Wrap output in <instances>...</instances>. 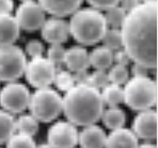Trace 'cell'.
<instances>
[{
	"label": "cell",
	"mask_w": 158,
	"mask_h": 148,
	"mask_svg": "<svg viewBox=\"0 0 158 148\" xmlns=\"http://www.w3.org/2000/svg\"><path fill=\"white\" fill-rule=\"evenodd\" d=\"M157 2H141L129 11L120 28L123 49L131 61L148 69L157 67Z\"/></svg>",
	"instance_id": "6da1fadb"
},
{
	"label": "cell",
	"mask_w": 158,
	"mask_h": 148,
	"mask_svg": "<svg viewBox=\"0 0 158 148\" xmlns=\"http://www.w3.org/2000/svg\"><path fill=\"white\" fill-rule=\"evenodd\" d=\"M101 92L89 84H75L62 97V112L75 126H89L101 119L104 112Z\"/></svg>",
	"instance_id": "7a4b0ae2"
},
{
	"label": "cell",
	"mask_w": 158,
	"mask_h": 148,
	"mask_svg": "<svg viewBox=\"0 0 158 148\" xmlns=\"http://www.w3.org/2000/svg\"><path fill=\"white\" fill-rule=\"evenodd\" d=\"M69 34L77 43L90 46L101 42L107 29L104 14L94 8L78 9L69 22Z\"/></svg>",
	"instance_id": "3957f363"
},
{
	"label": "cell",
	"mask_w": 158,
	"mask_h": 148,
	"mask_svg": "<svg viewBox=\"0 0 158 148\" xmlns=\"http://www.w3.org/2000/svg\"><path fill=\"white\" fill-rule=\"evenodd\" d=\"M123 92L124 102L131 110L140 112L153 109L157 103V83L148 76L129 78Z\"/></svg>",
	"instance_id": "277c9868"
},
{
	"label": "cell",
	"mask_w": 158,
	"mask_h": 148,
	"mask_svg": "<svg viewBox=\"0 0 158 148\" xmlns=\"http://www.w3.org/2000/svg\"><path fill=\"white\" fill-rule=\"evenodd\" d=\"M30 114L38 122H50L62 113V97L52 87H42L30 96Z\"/></svg>",
	"instance_id": "5b68a950"
},
{
	"label": "cell",
	"mask_w": 158,
	"mask_h": 148,
	"mask_svg": "<svg viewBox=\"0 0 158 148\" xmlns=\"http://www.w3.org/2000/svg\"><path fill=\"white\" fill-rule=\"evenodd\" d=\"M27 58L16 45L0 46V81L14 82L25 73Z\"/></svg>",
	"instance_id": "8992f818"
},
{
	"label": "cell",
	"mask_w": 158,
	"mask_h": 148,
	"mask_svg": "<svg viewBox=\"0 0 158 148\" xmlns=\"http://www.w3.org/2000/svg\"><path fill=\"white\" fill-rule=\"evenodd\" d=\"M30 96L31 94L25 84L16 81L9 82L0 91V106L2 110L11 114L23 113L28 109Z\"/></svg>",
	"instance_id": "52a82bcc"
},
{
	"label": "cell",
	"mask_w": 158,
	"mask_h": 148,
	"mask_svg": "<svg viewBox=\"0 0 158 148\" xmlns=\"http://www.w3.org/2000/svg\"><path fill=\"white\" fill-rule=\"evenodd\" d=\"M56 73L57 67L52 62L47 58L40 57L27 62L24 74L30 85L35 89H42L52 84Z\"/></svg>",
	"instance_id": "ba28073f"
},
{
	"label": "cell",
	"mask_w": 158,
	"mask_h": 148,
	"mask_svg": "<svg viewBox=\"0 0 158 148\" xmlns=\"http://www.w3.org/2000/svg\"><path fill=\"white\" fill-rule=\"evenodd\" d=\"M15 19L20 29L33 32L41 29L45 22V12L36 1L22 2L15 13Z\"/></svg>",
	"instance_id": "9c48e42d"
},
{
	"label": "cell",
	"mask_w": 158,
	"mask_h": 148,
	"mask_svg": "<svg viewBox=\"0 0 158 148\" xmlns=\"http://www.w3.org/2000/svg\"><path fill=\"white\" fill-rule=\"evenodd\" d=\"M78 130L69 122L60 121L52 125L47 132V141L52 148H75L78 144Z\"/></svg>",
	"instance_id": "30bf717a"
},
{
	"label": "cell",
	"mask_w": 158,
	"mask_h": 148,
	"mask_svg": "<svg viewBox=\"0 0 158 148\" xmlns=\"http://www.w3.org/2000/svg\"><path fill=\"white\" fill-rule=\"evenodd\" d=\"M132 132L138 138L151 141L156 140L158 133V115L153 109L140 111L132 122Z\"/></svg>",
	"instance_id": "8fae6325"
},
{
	"label": "cell",
	"mask_w": 158,
	"mask_h": 148,
	"mask_svg": "<svg viewBox=\"0 0 158 148\" xmlns=\"http://www.w3.org/2000/svg\"><path fill=\"white\" fill-rule=\"evenodd\" d=\"M44 41L50 45H62L69 36V22L59 17H52L45 20L41 28Z\"/></svg>",
	"instance_id": "7c38bea8"
},
{
	"label": "cell",
	"mask_w": 158,
	"mask_h": 148,
	"mask_svg": "<svg viewBox=\"0 0 158 148\" xmlns=\"http://www.w3.org/2000/svg\"><path fill=\"white\" fill-rule=\"evenodd\" d=\"M83 0H39V4L44 12L52 15L53 17H65L72 15L79 9Z\"/></svg>",
	"instance_id": "4fadbf2b"
},
{
	"label": "cell",
	"mask_w": 158,
	"mask_h": 148,
	"mask_svg": "<svg viewBox=\"0 0 158 148\" xmlns=\"http://www.w3.org/2000/svg\"><path fill=\"white\" fill-rule=\"evenodd\" d=\"M106 138L103 128L95 124L89 125L78 133V144L81 148H105Z\"/></svg>",
	"instance_id": "5bb4252c"
},
{
	"label": "cell",
	"mask_w": 158,
	"mask_h": 148,
	"mask_svg": "<svg viewBox=\"0 0 158 148\" xmlns=\"http://www.w3.org/2000/svg\"><path fill=\"white\" fill-rule=\"evenodd\" d=\"M139 138L131 129L120 128L110 131L106 138L105 148H138Z\"/></svg>",
	"instance_id": "9a60e30c"
},
{
	"label": "cell",
	"mask_w": 158,
	"mask_h": 148,
	"mask_svg": "<svg viewBox=\"0 0 158 148\" xmlns=\"http://www.w3.org/2000/svg\"><path fill=\"white\" fill-rule=\"evenodd\" d=\"M64 64L67 69L73 73L87 70L90 66L89 52L82 46H73L66 49Z\"/></svg>",
	"instance_id": "2e32d148"
},
{
	"label": "cell",
	"mask_w": 158,
	"mask_h": 148,
	"mask_svg": "<svg viewBox=\"0 0 158 148\" xmlns=\"http://www.w3.org/2000/svg\"><path fill=\"white\" fill-rule=\"evenodd\" d=\"M20 28L11 14L0 15V46L13 45L19 36Z\"/></svg>",
	"instance_id": "e0dca14e"
},
{
	"label": "cell",
	"mask_w": 158,
	"mask_h": 148,
	"mask_svg": "<svg viewBox=\"0 0 158 148\" xmlns=\"http://www.w3.org/2000/svg\"><path fill=\"white\" fill-rule=\"evenodd\" d=\"M89 61L95 70H107L113 64V51L104 46H99L89 54Z\"/></svg>",
	"instance_id": "ac0fdd59"
},
{
	"label": "cell",
	"mask_w": 158,
	"mask_h": 148,
	"mask_svg": "<svg viewBox=\"0 0 158 148\" xmlns=\"http://www.w3.org/2000/svg\"><path fill=\"white\" fill-rule=\"evenodd\" d=\"M101 119L106 128L112 131L124 127L126 122V114L121 108L110 107L107 110H104Z\"/></svg>",
	"instance_id": "d6986e66"
},
{
	"label": "cell",
	"mask_w": 158,
	"mask_h": 148,
	"mask_svg": "<svg viewBox=\"0 0 158 148\" xmlns=\"http://www.w3.org/2000/svg\"><path fill=\"white\" fill-rule=\"evenodd\" d=\"M101 96L104 105L110 107H118L124 102V92L121 85L108 83L104 89H102Z\"/></svg>",
	"instance_id": "ffe728a7"
},
{
	"label": "cell",
	"mask_w": 158,
	"mask_h": 148,
	"mask_svg": "<svg viewBox=\"0 0 158 148\" xmlns=\"http://www.w3.org/2000/svg\"><path fill=\"white\" fill-rule=\"evenodd\" d=\"M15 131L33 138L39 131V122L31 114H23L15 119Z\"/></svg>",
	"instance_id": "44dd1931"
},
{
	"label": "cell",
	"mask_w": 158,
	"mask_h": 148,
	"mask_svg": "<svg viewBox=\"0 0 158 148\" xmlns=\"http://www.w3.org/2000/svg\"><path fill=\"white\" fill-rule=\"evenodd\" d=\"M15 132V118L11 113L0 110V145L6 143Z\"/></svg>",
	"instance_id": "7402d4cb"
},
{
	"label": "cell",
	"mask_w": 158,
	"mask_h": 148,
	"mask_svg": "<svg viewBox=\"0 0 158 148\" xmlns=\"http://www.w3.org/2000/svg\"><path fill=\"white\" fill-rule=\"evenodd\" d=\"M126 12L120 6H114L107 9L106 13L104 14L107 28L110 27L111 29H120L126 17Z\"/></svg>",
	"instance_id": "603a6c76"
},
{
	"label": "cell",
	"mask_w": 158,
	"mask_h": 148,
	"mask_svg": "<svg viewBox=\"0 0 158 148\" xmlns=\"http://www.w3.org/2000/svg\"><path fill=\"white\" fill-rule=\"evenodd\" d=\"M101 41L104 47L110 49L111 51H115V50L121 49L123 47L122 35H121L120 29H111V28L108 29L107 28Z\"/></svg>",
	"instance_id": "cb8c5ba5"
},
{
	"label": "cell",
	"mask_w": 158,
	"mask_h": 148,
	"mask_svg": "<svg viewBox=\"0 0 158 148\" xmlns=\"http://www.w3.org/2000/svg\"><path fill=\"white\" fill-rule=\"evenodd\" d=\"M59 91L67 92L69 89L75 85V80H74L73 74L69 70H60L56 73L53 82Z\"/></svg>",
	"instance_id": "d4e9b609"
},
{
	"label": "cell",
	"mask_w": 158,
	"mask_h": 148,
	"mask_svg": "<svg viewBox=\"0 0 158 148\" xmlns=\"http://www.w3.org/2000/svg\"><path fill=\"white\" fill-rule=\"evenodd\" d=\"M36 144L33 138L22 133H14L6 141V148H35Z\"/></svg>",
	"instance_id": "484cf974"
},
{
	"label": "cell",
	"mask_w": 158,
	"mask_h": 148,
	"mask_svg": "<svg viewBox=\"0 0 158 148\" xmlns=\"http://www.w3.org/2000/svg\"><path fill=\"white\" fill-rule=\"evenodd\" d=\"M109 82L117 85H122L127 82L129 79V71L127 67L121 65H112L108 71Z\"/></svg>",
	"instance_id": "4316f807"
},
{
	"label": "cell",
	"mask_w": 158,
	"mask_h": 148,
	"mask_svg": "<svg viewBox=\"0 0 158 148\" xmlns=\"http://www.w3.org/2000/svg\"><path fill=\"white\" fill-rule=\"evenodd\" d=\"M109 82L108 73L106 70H95L89 75L88 84L93 86L96 90H102L106 86Z\"/></svg>",
	"instance_id": "83f0119b"
},
{
	"label": "cell",
	"mask_w": 158,
	"mask_h": 148,
	"mask_svg": "<svg viewBox=\"0 0 158 148\" xmlns=\"http://www.w3.org/2000/svg\"><path fill=\"white\" fill-rule=\"evenodd\" d=\"M66 49L62 45H50L47 50V59L57 67V65L64 63Z\"/></svg>",
	"instance_id": "f1b7e54d"
},
{
	"label": "cell",
	"mask_w": 158,
	"mask_h": 148,
	"mask_svg": "<svg viewBox=\"0 0 158 148\" xmlns=\"http://www.w3.org/2000/svg\"><path fill=\"white\" fill-rule=\"evenodd\" d=\"M44 50L45 49H44L43 43L39 40H31L26 45V52L31 59L43 57Z\"/></svg>",
	"instance_id": "f546056e"
},
{
	"label": "cell",
	"mask_w": 158,
	"mask_h": 148,
	"mask_svg": "<svg viewBox=\"0 0 158 148\" xmlns=\"http://www.w3.org/2000/svg\"><path fill=\"white\" fill-rule=\"evenodd\" d=\"M131 61V60L129 58V55L127 54V52L123 48L115 50V52H113V63H115L117 65L127 67V65H128Z\"/></svg>",
	"instance_id": "4dcf8cb0"
},
{
	"label": "cell",
	"mask_w": 158,
	"mask_h": 148,
	"mask_svg": "<svg viewBox=\"0 0 158 148\" xmlns=\"http://www.w3.org/2000/svg\"><path fill=\"white\" fill-rule=\"evenodd\" d=\"M90 4L96 10H107L111 6H118L120 0H87Z\"/></svg>",
	"instance_id": "1f68e13d"
},
{
	"label": "cell",
	"mask_w": 158,
	"mask_h": 148,
	"mask_svg": "<svg viewBox=\"0 0 158 148\" xmlns=\"http://www.w3.org/2000/svg\"><path fill=\"white\" fill-rule=\"evenodd\" d=\"M120 6L127 13L129 11L134 10L135 8H137L141 3V0H120Z\"/></svg>",
	"instance_id": "d6a6232c"
},
{
	"label": "cell",
	"mask_w": 158,
	"mask_h": 148,
	"mask_svg": "<svg viewBox=\"0 0 158 148\" xmlns=\"http://www.w3.org/2000/svg\"><path fill=\"white\" fill-rule=\"evenodd\" d=\"M13 9V0H0V15H2V14H11Z\"/></svg>",
	"instance_id": "836d02e7"
},
{
	"label": "cell",
	"mask_w": 158,
	"mask_h": 148,
	"mask_svg": "<svg viewBox=\"0 0 158 148\" xmlns=\"http://www.w3.org/2000/svg\"><path fill=\"white\" fill-rule=\"evenodd\" d=\"M89 75L90 74H88L87 70L74 73L73 77H74V80H75V84H88Z\"/></svg>",
	"instance_id": "e575fe53"
},
{
	"label": "cell",
	"mask_w": 158,
	"mask_h": 148,
	"mask_svg": "<svg viewBox=\"0 0 158 148\" xmlns=\"http://www.w3.org/2000/svg\"><path fill=\"white\" fill-rule=\"evenodd\" d=\"M148 68H146L145 66L140 65L138 63H135L131 66V73L134 75V77H144V76H148Z\"/></svg>",
	"instance_id": "d590c367"
},
{
	"label": "cell",
	"mask_w": 158,
	"mask_h": 148,
	"mask_svg": "<svg viewBox=\"0 0 158 148\" xmlns=\"http://www.w3.org/2000/svg\"><path fill=\"white\" fill-rule=\"evenodd\" d=\"M138 148H157V146L153 143H143V144H139Z\"/></svg>",
	"instance_id": "8d00e7d4"
},
{
	"label": "cell",
	"mask_w": 158,
	"mask_h": 148,
	"mask_svg": "<svg viewBox=\"0 0 158 148\" xmlns=\"http://www.w3.org/2000/svg\"><path fill=\"white\" fill-rule=\"evenodd\" d=\"M35 148H52L49 144H40V145H36Z\"/></svg>",
	"instance_id": "74e56055"
},
{
	"label": "cell",
	"mask_w": 158,
	"mask_h": 148,
	"mask_svg": "<svg viewBox=\"0 0 158 148\" xmlns=\"http://www.w3.org/2000/svg\"><path fill=\"white\" fill-rule=\"evenodd\" d=\"M143 2H146V3H154V2H157V0H141Z\"/></svg>",
	"instance_id": "f35d334b"
},
{
	"label": "cell",
	"mask_w": 158,
	"mask_h": 148,
	"mask_svg": "<svg viewBox=\"0 0 158 148\" xmlns=\"http://www.w3.org/2000/svg\"><path fill=\"white\" fill-rule=\"evenodd\" d=\"M22 2H29V1H34V0H20Z\"/></svg>",
	"instance_id": "ab89813d"
}]
</instances>
